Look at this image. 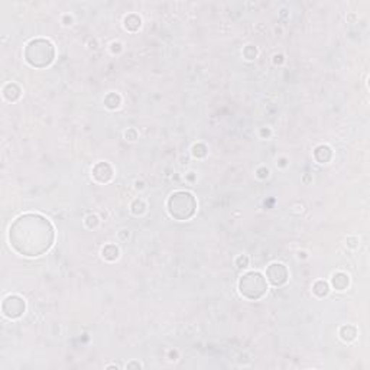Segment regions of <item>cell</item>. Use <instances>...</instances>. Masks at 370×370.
<instances>
[{"instance_id": "7a4b0ae2", "label": "cell", "mask_w": 370, "mask_h": 370, "mask_svg": "<svg viewBox=\"0 0 370 370\" xmlns=\"http://www.w3.org/2000/svg\"><path fill=\"white\" fill-rule=\"evenodd\" d=\"M26 60L34 67H45L54 60V46L45 39H36L28 43Z\"/></svg>"}, {"instance_id": "3957f363", "label": "cell", "mask_w": 370, "mask_h": 370, "mask_svg": "<svg viewBox=\"0 0 370 370\" xmlns=\"http://www.w3.org/2000/svg\"><path fill=\"white\" fill-rule=\"evenodd\" d=\"M197 202L192 194L185 191H178L171 195L168 201V210L173 217L178 220H187L195 213Z\"/></svg>"}, {"instance_id": "6da1fadb", "label": "cell", "mask_w": 370, "mask_h": 370, "mask_svg": "<svg viewBox=\"0 0 370 370\" xmlns=\"http://www.w3.org/2000/svg\"><path fill=\"white\" fill-rule=\"evenodd\" d=\"M12 247L25 256H39L54 243V227L39 215H25L9 230Z\"/></svg>"}, {"instance_id": "277c9868", "label": "cell", "mask_w": 370, "mask_h": 370, "mask_svg": "<svg viewBox=\"0 0 370 370\" xmlns=\"http://www.w3.org/2000/svg\"><path fill=\"white\" fill-rule=\"evenodd\" d=\"M239 288H240V294L245 298L257 299L267 292V282L265 278H263L259 272H250L242 277Z\"/></svg>"}]
</instances>
